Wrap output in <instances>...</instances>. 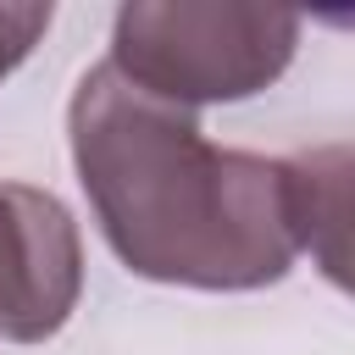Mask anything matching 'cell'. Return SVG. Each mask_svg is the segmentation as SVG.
Returning <instances> with one entry per match:
<instances>
[{"label":"cell","mask_w":355,"mask_h":355,"mask_svg":"<svg viewBox=\"0 0 355 355\" xmlns=\"http://www.w3.org/2000/svg\"><path fill=\"white\" fill-rule=\"evenodd\" d=\"M67 150L100 239L133 277L244 294L300 261L294 166L211 144L194 111L139 94L105 61L72 89Z\"/></svg>","instance_id":"6da1fadb"},{"label":"cell","mask_w":355,"mask_h":355,"mask_svg":"<svg viewBox=\"0 0 355 355\" xmlns=\"http://www.w3.org/2000/svg\"><path fill=\"white\" fill-rule=\"evenodd\" d=\"M83 300V239L72 211L33 183H0V338L44 344Z\"/></svg>","instance_id":"3957f363"},{"label":"cell","mask_w":355,"mask_h":355,"mask_svg":"<svg viewBox=\"0 0 355 355\" xmlns=\"http://www.w3.org/2000/svg\"><path fill=\"white\" fill-rule=\"evenodd\" d=\"M300 50V17L250 0H128L111 17L105 67L178 111L266 94Z\"/></svg>","instance_id":"7a4b0ae2"},{"label":"cell","mask_w":355,"mask_h":355,"mask_svg":"<svg viewBox=\"0 0 355 355\" xmlns=\"http://www.w3.org/2000/svg\"><path fill=\"white\" fill-rule=\"evenodd\" d=\"M294 166V233L300 255H311L333 283H344V239H349V150H305Z\"/></svg>","instance_id":"277c9868"},{"label":"cell","mask_w":355,"mask_h":355,"mask_svg":"<svg viewBox=\"0 0 355 355\" xmlns=\"http://www.w3.org/2000/svg\"><path fill=\"white\" fill-rule=\"evenodd\" d=\"M50 6H11V0H0V83L28 61V50L44 39V28H50Z\"/></svg>","instance_id":"5b68a950"}]
</instances>
